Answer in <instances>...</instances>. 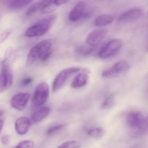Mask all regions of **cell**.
<instances>
[{"label": "cell", "mask_w": 148, "mask_h": 148, "mask_svg": "<svg viewBox=\"0 0 148 148\" xmlns=\"http://www.w3.org/2000/svg\"><path fill=\"white\" fill-rule=\"evenodd\" d=\"M52 42L50 39H46L35 45L27 55V64L29 66L38 60L44 62L50 58L52 53Z\"/></svg>", "instance_id": "obj_1"}, {"label": "cell", "mask_w": 148, "mask_h": 148, "mask_svg": "<svg viewBox=\"0 0 148 148\" xmlns=\"http://www.w3.org/2000/svg\"><path fill=\"white\" fill-rule=\"evenodd\" d=\"M56 19V16L51 15L40 20L27 30L25 36L29 38L43 36L49 31Z\"/></svg>", "instance_id": "obj_2"}, {"label": "cell", "mask_w": 148, "mask_h": 148, "mask_svg": "<svg viewBox=\"0 0 148 148\" xmlns=\"http://www.w3.org/2000/svg\"><path fill=\"white\" fill-rule=\"evenodd\" d=\"M128 126L136 134L145 133L148 129V119L140 112L133 111L128 113L126 117Z\"/></svg>", "instance_id": "obj_3"}, {"label": "cell", "mask_w": 148, "mask_h": 148, "mask_svg": "<svg viewBox=\"0 0 148 148\" xmlns=\"http://www.w3.org/2000/svg\"><path fill=\"white\" fill-rule=\"evenodd\" d=\"M78 67H69L61 71L56 76L53 84L52 91L56 92L59 90L72 76L80 71Z\"/></svg>", "instance_id": "obj_4"}, {"label": "cell", "mask_w": 148, "mask_h": 148, "mask_svg": "<svg viewBox=\"0 0 148 148\" xmlns=\"http://www.w3.org/2000/svg\"><path fill=\"white\" fill-rule=\"evenodd\" d=\"M13 73L10 64L7 59L2 64V69L0 72V92H4L9 89L13 83Z\"/></svg>", "instance_id": "obj_5"}, {"label": "cell", "mask_w": 148, "mask_h": 148, "mask_svg": "<svg viewBox=\"0 0 148 148\" xmlns=\"http://www.w3.org/2000/svg\"><path fill=\"white\" fill-rule=\"evenodd\" d=\"M130 64L127 61L121 60L103 71L102 72V76L107 79L116 77L130 70Z\"/></svg>", "instance_id": "obj_6"}, {"label": "cell", "mask_w": 148, "mask_h": 148, "mask_svg": "<svg viewBox=\"0 0 148 148\" xmlns=\"http://www.w3.org/2000/svg\"><path fill=\"white\" fill-rule=\"evenodd\" d=\"M123 45L121 40H112L106 44L99 51V57L102 59L109 58L120 51Z\"/></svg>", "instance_id": "obj_7"}, {"label": "cell", "mask_w": 148, "mask_h": 148, "mask_svg": "<svg viewBox=\"0 0 148 148\" xmlns=\"http://www.w3.org/2000/svg\"><path fill=\"white\" fill-rule=\"evenodd\" d=\"M49 96V87L46 83L38 85L32 98V103L36 106H41L46 102Z\"/></svg>", "instance_id": "obj_8"}, {"label": "cell", "mask_w": 148, "mask_h": 148, "mask_svg": "<svg viewBox=\"0 0 148 148\" xmlns=\"http://www.w3.org/2000/svg\"><path fill=\"white\" fill-rule=\"evenodd\" d=\"M86 11V3L84 1H79L70 12L69 19L72 22H75L85 18L90 14Z\"/></svg>", "instance_id": "obj_9"}, {"label": "cell", "mask_w": 148, "mask_h": 148, "mask_svg": "<svg viewBox=\"0 0 148 148\" xmlns=\"http://www.w3.org/2000/svg\"><path fill=\"white\" fill-rule=\"evenodd\" d=\"M30 98L27 93H19L14 95L11 100L12 107L18 110H24L26 107Z\"/></svg>", "instance_id": "obj_10"}, {"label": "cell", "mask_w": 148, "mask_h": 148, "mask_svg": "<svg viewBox=\"0 0 148 148\" xmlns=\"http://www.w3.org/2000/svg\"><path fill=\"white\" fill-rule=\"evenodd\" d=\"M106 34V31L105 29L94 30L88 34L86 38V43L90 46H96L104 38Z\"/></svg>", "instance_id": "obj_11"}, {"label": "cell", "mask_w": 148, "mask_h": 148, "mask_svg": "<svg viewBox=\"0 0 148 148\" xmlns=\"http://www.w3.org/2000/svg\"><path fill=\"white\" fill-rule=\"evenodd\" d=\"M68 1L64 0H54V1H45V3L40 9V12L42 14L51 13L55 11L59 7L64 5Z\"/></svg>", "instance_id": "obj_12"}, {"label": "cell", "mask_w": 148, "mask_h": 148, "mask_svg": "<svg viewBox=\"0 0 148 148\" xmlns=\"http://www.w3.org/2000/svg\"><path fill=\"white\" fill-rule=\"evenodd\" d=\"M142 10L140 8H134L128 10L119 17L118 20L121 22H130L139 18L142 14Z\"/></svg>", "instance_id": "obj_13"}, {"label": "cell", "mask_w": 148, "mask_h": 148, "mask_svg": "<svg viewBox=\"0 0 148 148\" xmlns=\"http://www.w3.org/2000/svg\"><path fill=\"white\" fill-rule=\"evenodd\" d=\"M31 125V121L28 118L25 117H21L15 121V130L19 135H25L29 130Z\"/></svg>", "instance_id": "obj_14"}, {"label": "cell", "mask_w": 148, "mask_h": 148, "mask_svg": "<svg viewBox=\"0 0 148 148\" xmlns=\"http://www.w3.org/2000/svg\"><path fill=\"white\" fill-rule=\"evenodd\" d=\"M89 75L86 72L80 73L74 78L71 83V87L79 89L84 86L88 83Z\"/></svg>", "instance_id": "obj_15"}, {"label": "cell", "mask_w": 148, "mask_h": 148, "mask_svg": "<svg viewBox=\"0 0 148 148\" xmlns=\"http://www.w3.org/2000/svg\"><path fill=\"white\" fill-rule=\"evenodd\" d=\"M114 20L113 17L108 14H103L98 16L95 21L94 25L98 27H103L112 24Z\"/></svg>", "instance_id": "obj_16"}, {"label": "cell", "mask_w": 148, "mask_h": 148, "mask_svg": "<svg viewBox=\"0 0 148 148\" xmlns=\"http://www.w3.org/2000/svg\"><path fill=\"white\" fill-rule=\"evenodd\" d=\"M32 1L29 0H12L7 1V7L12 10H19L23 9L28 6Z\"/></svg>", "instance_id": "obj_17"}, {"label": "cell", "mask_w": 148, "mask_h": 148, "mask_svg": "<svg viewBox=\"0 0 148 148\" xmlns=\"http://www.w3.org/2000/svg\"><path fill=\"white\" fill-rule=\"evenodd\" d=\"M50 112V109L48 107H44L34 113L32 116V119L33 122H40L46 117Z\"/></svg>", "instance_id": "obj_18"}, {"label": "cell", "mask_w": 148, "mask_h": 148, "mask_svg": "<svg viewBox=\"0 0 148 148\" xmlns=\"http://www.w3.org/2000/svg\"><path fill=\"white\" fill-rule=\"evenodd\" d=\"M104 130L101 128H94L88 131L87 134L89 136L94 138L96 140L101 139L105 134Z\"/></svg>", "instance_id": "obj_19"}, {"label": "cell", "mask_w": 148, "mask_h": 148, "mask_svg": "<svg viewBox=\"0 0 148 148\" xmlns=\"http://www.w3.org/2000/svg\"><path fill=\"white\" fill-rule=\"evenodd\" d=\"M45 1H41L35 2L27 10L26 14L27 16H30L36 13L38 11H40L45 3Z\"/></svg>", "instance_id": "obj_20"}, {"label": "cell", "mask_w": 148, "mask_h": 148, "mask_svg": "<svg viewBox=\"0 0 148 148\" xmlns=\"http://www.w3.org/2000/svg\"><path fill=\"white\" fill-rule=\"evenodd\" d=\"M114 103V99L113 96H110L107 97L102 103L101 107L103 110L110 109L113 106Z\"/></svg>", "instance_id": "obj_21"}, {"label": "cell", "mask_w": 148, "mask_h": 148, "mask_svg": "<svg viewBox=\"0 0 148 148\" xmlns=\"http://www.w3.org/2000/svg\"><path fill=\"white\" fill-rule=\"evenodd\" d=\"M80 146L81 145L79 142L73 140L64 143L58 148H79Z\"/></svg>", "instance_id": "obj_22"}, {"label": "cell", "mask_w": 148, "mask_h": 148, "mask_svg": "<svg viewBox=\"0 0 148 148\" xmlns=\"http://www.w3.org/2000/svg\"><path fill=\"white\" fill-rule=\"evenodd\" d=\"M93 48L92 47L82 46L77 49V52L81 55H86L90 54L93 51Z\"/></svg>", "instance_id": "obj_23"}, {"label": "cell", "mask_w": 148, "mask_h": 148, "mask_svg": "<svg viewBox=\"0 0 148 148\" xmlns=\"http://www.w3.org/2000/svg\"><path fill=\"white\" fill-rule=\"evenodd\" d=\"M34 142L32 140H25L20 143L14 148H34Z\"/></svg>", "instance_id": "obj_24"}, {"label": "cell", "mask_w": 148, "mask_h": 148, "mask_svg": "<svg viewBox=\"0 0 148 148\" xmlns=\"http://www.w3.org/2000/svg\"><path fill=\"white\" fill-rule=\"evenodd\" d=\"M64 127V125L63 124H59L53 125V126L50 127L47 130V133L49 135H52V134L59 131L60 130H62Z\"/></svg>", "instance_id": "obj_25"}, {"label": "cell", "mask_w": 148, "mask_h": 148, "mask_svg": "<svg viewBox=\"0 0 148 148\" xmlns=\"http://www.w3.org/2000/svg\"><path fill=\"white\" fill-rule=\"evenodd\" d=\"M12 30L11 29H7L0 34V43L4 42L8 38Z\"/></svg>", "instance_id": "obj_26"}, {"label": "cell", "mask_w": 148, "mask_h": 148, "mask_svg": "<svg viewBox=\"0 0 148 148\" xmlns=\"http://www.w3.org/2000/svg\"><path fill=\"white\" fill-rule=\"evenodd\" d=\"M32 81L33 79L32 78L30 77H27L21 80L20 84L22 86H27L32 84Z\"/></svg>", "instance_id": "obj_27"}, {"label": "cell", "mask_w": 148, "mask_h": 148, "mask_svg": "<svg viewBox=\"0 0 148 148\" xmlns=\"http://www.w3.org/2000/svg\"><path fill=\"white\" fill-rule=\"evenodd\" d=\"M1 142L3 144L7 145L10 144V137L8 135H5L1 138Z\"/></svg>", "instance_id": "obj_28"}, {"label": "cell", "mask_w": 148, "mask_h": 148, "mask_svg": "<svg viewBox=\"0 0 148 148\" xmlns=\"http://www.w3.org/2000/svg\"><path fill=\"white\" fill-rule=\"evenodd\" d=\"M4 122L2 120H0V132H1V130L3 129L4 126Z\"/></svg>", "instance_id": "obj_29"}, {"label": "cell", "mask_w": 148, "mask_h": 148, "mask_svg": "<svg viewBox=\"0 0 148 148\" xmlns=\"http://www.w3.org/2000/svg\"><path fill=\"white\" fill-rule=\"evenodd\" d=\"M3 113H4V112L0 110V116H1L3 115Z\"/></svg>", "instance_id": "obj_30"}]
</instances>
